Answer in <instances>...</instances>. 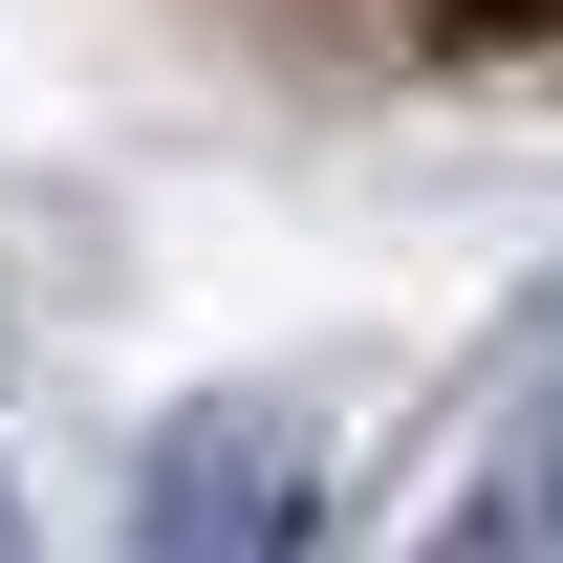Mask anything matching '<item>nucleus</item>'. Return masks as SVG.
Masks as SVG:
<instances>
[{
    "label": "nucleus",
    "instance_id": "f257e3e1",
    "mask_svg": "<svg viewBox=\"0 0 563 563\" xmlns=\"http://www.w3.org/2000/svg\"><path fill=\"white\" fill-rule=\"evenodd\" d=\"M131 520H152V563H325V477H303V433L239 412V390L152 433Z\"/></svg>",
    "mask_w": 563,
    "mask_h": 563
},
{
    "label": "nucleus",
    "instance_id": "f03ea898",
    "mask_svg": "<svg viewBox=\"0 0 563 563\" xmlns=\"http://www.w3.org/2000/svg\"><path fill=\"white\" fill-rule=\"evenodd\" d=\"M433 563H563V390L520 433H498V477L455 498V520H433Z\"/></svg>",
    "mask_w": 563,
    "mask_h": 563
},
{
    "label": "nucleus",
    "instance_id": "7ed1b4c3",
    "mask_svg": "<svg viewBox=\"0 0 563 563\" xmlns=\"http://www.w3.org/2000/svg\"><path fill=\"white\" fill-rule=\"evenodd\" d=\"M0 563H22V498H0Z\"/></svg>",
    "mask_w": 563,
    "mask_h": 563
}]
</instances>
